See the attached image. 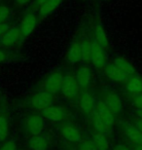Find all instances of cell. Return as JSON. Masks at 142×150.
Instances as JSON below:
<instances>
[{"label":"cell","instance_id":"obj_35","mask_svg":"<svg viewBox=\"0 0 142 150\" xmlns=\"http://www.w3.org/2000/svg\"><path fill=\"white\" fill-rule=\"evenodd\" d=\"M29 1H30V0H16L17 4H19L20 6L25 5V4H26V3H28Z\"/></svg>","mask_w":142,"mask_h":150},{"label":"cell","instance_id":"obj_19","mask_svg":"<svg viewBox=\"0 0 142 150\" xmlns=\"http://www.w3.org/2000/svg\"><path fill=\"white\" fill-rule=\"evenodd\" d=\"M63 0H49L41 7H39V16L41 18H46L49 15L54 13L59 7Z\"/></svg>","mask_w":142,"mask_h":150},{"label":"cell","instance_id":"obj_6","mask_svg":"<svg viewBox=\"0 0 142 150\" xmlns=\"http://www.w3.org/2000/svg\"><path fill=\"white\" fill-rule=\"evenodd\" d=\"M45 123L44 118L42 115H30L26 119V128L32 136H40V134L43 132Z\"/></svg>","mask_w":142,"mask_h":150},{"label":"cell","instance_id":"obj_27","mask_svg":"<svg viewBox=\"0 0 142 150\" xmlns=\"http://www.w3.org/2000/svg\"><path fill=\"white\" fill-rule=\"evenodd\" d=\"M79 150H97V149H96L93 140L87 139L81 142V144L79 146Z\"/></svg>","mask_w":142,"mask_h":150},{"label":"cell","instance_id":"obj_4","mask_svg":"<svg viewBox=\"0 0 142 150\" xmlns=\"http://www.w3.org/2000/svg\"><path fill=\"white\" fill-rule=\"evenodd\" d=\"M90 62L96 68H103L106 65V55L105 50L93 40L92 42V56Z\"/></svg>","mask_w":142,"mask_h":150},{"label":"cell","instance_id":"obj_21","mask_svg":"<svg viewBox=\"0 0 142 150\" xmlns=\"http://www.w3.org/2000/svg\"><path fill=\"white\" fill-rule=\"evenodd\" d=\"M28 146L31 150H47L48 142L41 136H33L29 139Z\"/></svg>","mask_w":142,"mask_h":150},{"label":"cell","instance_id":"obj_11","mask_svg":"<svg viewBox=\"0 0 142 150\" xmlns=\"http://www.w3.org/2000/svg\"><path fill=\"white\" fill-rule=\"evenodd\" d=\"M22 36L20 28H10L9 30L0 37V43L4 47H11L19 41L20 37Z\"/></svg>","mask_w":142,"mask_h":150},{"label":"cell","instance_id":"obj_20","mask_svg":"<svg viewBox=\"0 0 142 150\" xmlns=\"http://www.w3.org/2000/svg\"><path fill=\"white\" fill-rule=\"evenodd\" d=\"M126 88L132 95L142 93V78L140 76L131 77L126 82Z\"/></svg>","mask_w":142,"mask_h":150},{"label":"cell","instance_id":"obj_17","mask_svg":"<svg viewBox=\"0 0 142 150\" xmlns=\"http://www.w3.org/2000/svg\"><path fill=\"white\" fill-rule=\"evenodd\" d=\"M95 41L104 50H107L109 48V39L104 28L100 23L95 26Z\"/></svg>","mask_w":142,"mask_h":150},{"label":"cell","instance_id":"obj_29","mask_svg":"<svg viewBox=\"0 0 142 150\" xmlns=\"http://www.w3.org/2000/svg\"><path fill=\"white\" fill-rule=\"evenodd\" d=\"M132 103H134V105L136 107V108H142V93L134 95Z\"/></svg>","mask_w":142,"mask_h":150},{"label":"cell","instance_id":"obj_36","mask_svg":"<svg viewBox=\"0 0 142 150\" xmlns=\"http://www.w3.org/2000/svg\"><path fill=\"white\" fill-rule=\"evenodd\" d=\"M4 59H5V54L1 49H0V62H4Z\"/></svg>","mask_w":142,"mask_h":150},{"label":"cell","instance_id":"obj_7","mask_svg":"<svg viewBox=\"0 0 142 150\" xmlns=\"http://www.w3.org/2000/svg\"><path fill=\"white\" fill-rule=\"evenodd\" d=\"M41 115L43 118H45L46 120H49V121L59 122V121L64 120L66 113L64 111V109L61 108V107L51 105L42 110Z\"/></svg>","mask_w":142,"mask_h":150},{"label":"cell","instance_id":"obj_38","mask_svg":"<svg viewBox=\"0 0 142 150\" xmlns=\"http://www.w3.org/2000/svg\"><path fill=\"white\" fill-rule=\"evenodd\" d=\"M0 142H1V139H0Z\"/></svg>","mask_w":142,"mask_h":150},{"label":"cell","instance_id":"obj_5","mask_svg":"<svg viewBox=\"0 0 142 150\" xmlns=\"http://www.w3.org/2000/svg\"><path fill=\"white\" fill-rule=\"evenodd\" d=\"M95 111L98 114L99 117H100L102 119V121L106 124L108 128L111 129L113 127V125L115 123V114L108 108V106L105 104L104 101L98 100L97 103H95Z\"/></svg>","mask_w":142,"mask_h":150},{"label":"cell","instance_id":"obj_28","mask_svg":"<svg viewBox=\"0 0 142 150\" xmlns=\"http://www.w3.org/2000/svg\"><path fill=\"white\" fill-rule=\"evenodd\" d=\"M0 150H18L16 142H14V140H8V142H6L0 147Z\"/></svg>","mask_w":142,"mask_h":150},{"label":"cell","instance_id":"obj_33","mask_svg":"<svg viewBox=\"0 0 142 150\" xmlns=\"http://www.w3.org/2000/svg\"><path fill=\"white\" fill-rule=\"evenodd\" d=\"M47 1H49V0H35V4L39 6V7H41L42 5L45 4Z\"/></svg>","mask_w":142,"mask_h":150},{"label":"cell","instance_id":"obj_23","mask_svg":"<svg viewBox=\"0 0 142 150\" xmlns=\"http://www.w3.org/2000/svg\"><path fill=\"white\" fill-rule=\"evenodd\" d=\"M81 53H82V61L85 62H90V56H92V42L87 40L81 41Z\"/></svg>","mask_w":142,"mask_h":150},{"label":"cell","instance_id":"obj_26","mask_svg":"<svg viewBox=\"0 0 142 150\" xmlns=\"http://www.w3.org/2000/svg\"><path fill=\"white\" fill-rule=\"evenodd\" d=\"M11 12L7 6H0V23H7V21L10 19Z\"/></svg>","mask_w":142,"mask_h":150},{"label":"cell","instance_id":"obj_1","mask_svg":"<svg viewBox=\"0 0 142 150\" xmlns=\"http://www.w3.org/2000/svg\"><path fill=\"white\" fill-rule=\"evenodd\" d=\"M31 105L34 107L35 109L38 110H43L46 107H49L53 105L54 103V95L50 94L46 91L40 92L35 94L31 98Z\"/></svg>","mask_w":142,"mask_h":150},{"label":"cell","instance_id":"obj_22","mask_svg":"<svg viewBox=\"0 0 142 150\" xmlns=\"http://www.w3.org/2000/svg\"><path fill=\"white\" fill-rule=\"evenodd\" d=\"M93 142L97 150H109V140L103 133L96 132L93 137Z\"/></svg>","mask_w":142,"mask_h":150},{"label":"cell","instance_id":"obj_18","mask_svg":"<svg viewBox=\"0 0 142 150\" xmlns=\"http://www.w3.org/2000/svg\"><path fill=\"white\" fill-rule=\"evenodd\" d=\"M113 64L116 65L118 68H120L126 75H132L135 72V68L134 64L129 61L128 59L124 58V57H117L114 59Z\"/></svg>","mask_w":142,"mask_h":150},{"label":"cell","instance_id":"obj_9","mask_svg":"<svg viewBox=\"0 0 142 150\" xmlns=\"http://www.w3.org/2000/svg\"><path fill=\"white\" fill-rule=\"evenodd\" d=\"M104 103L108 106V108H109L115 115L120 114L122 112V110H123L122 100H121V98L116 93H113V92L108 93L106 95V97H105Z\"/></svg>","mask_w":142,"mask_h":150},{"label":"cell","instance_id":"obj_30","mask_svg":"<svg viewBox=\"0 0 142 150\" xmlns=\"http://www.w3.org/2000/svg\"><path fill=\"white\" fill-rule=\"evenodd\" d=\"M9 28H10V26L8 23H0V37L3 36L9 30Z\"/></svg>","mask_w":142,"mask_h":150},{"label":"cell","instance_id":"obj_15","mask_svg":"<svg viewBox=\"0 0 142 150\" xmlns=\"http://www.w3.org/2000/svg\"><path fill=\"white\" fill-rule=\"evenodd\" d=\"M75 78L77 80V83L81 88H87L90 85L92 80V72L90 69L87 67H81L77 69Z\"/></svg>","mask_w":142,"mask_h":150},{"label":"cell","instance_id":"obj_32","mask_svg":"<svg viewBox=\"0 0 142 150\" xmlns=\"http://www.w3.org/2000/svg\"><path fill=\"white\" fill-rule=\"evenodd\" d=\"M113 150H129V148L126 147V146L124 144H118L115 146Z\"/></svg>","mask_w":142,"mask_h":150},{"label":"cell","instance_id":"obj_13","mask_svg":"<svg viewBox=\"0 0 142 150\" xmlns=\"http://www.w3.org/2000/svg\"><path fill=\"white\" fill-rule=\"evenodd\" d=\"M66 61L71 64H75L82 61V53H81L80 42H72L66 53Z\"/></svg>","mask_w":142,"mask_h":150},{"label":"cell","instance_id":"obj_3","mask_svg":"<svg viewBox=\"0 0 142 150\" xmlns=\"http://www.w3.org/2000/svg\"><path fill=\"white\" fill-rule=\"evenodd\" d=\"M60 91H61L63 97L68 98V100L76 97L78 91H79V85H78L75 76L71 74L66 75L64 80H63V84Z\"/></svg>","mask_w":142,"mask_h":150},{"label":"cell","instance_id":"obj_2","mask_svg":"<svg viewBox=\"0 0 142 150\" xmlns=\"http://www.w3.org/2000/svg\"><path fill=\"white\" fill-rule=\"evenodd\" d=\"M63 80H64V77H63L62 73L56 71V72L50 74L44 84L45 91L53 95L57 94V92L61 90Z\"/></svg>","mask_w":142,"mask_h":150},{"label":"cell","instance_id":"obj_8","mask_svg":"<svg viewBox=\"0 0 142 150\" xmlns=\"http://www.w3.org/2000/svg\"><path fill=\"white\" fill-rule=\"evenodd\" d=\"M37 25V18L34 14L28 13L26 14L20 23V30L23 36L28 37L32 33L34 30L35 26Z\"/></svg>","mask_w":142,"mask_h":150},{"label":"cell","instance_id":"obj_14","mask_svg":"<svg viewBox=\"0 0 142 150\" xmlns=\"http://www.w3.org/2000/svg\"><path fill=\"white\" fill-rule=\"evenodd\" d=\"M60 133L66 140L70 142H78L81 139V134L79 130L71 124L62 125L61 129H60Z\"/></svg>","mask_w":142,"mask_h":150},{"label":"cell","instance_id":"obj_37","mask_svg":"<svg viewBox=\"0 0 142 150\" xmlns=\"http://www.w3.org/2000/svg\"><path fill=\"white\" fill-rule=\"evenodd\" d=\"M134 150H142V144H138V145H136V147H135Z\"/></svg>","mask_w":142,"mask_h":150},{"label":"cell","instance_id":"obj_24","mask_svg":"<svg viewBox=\"0 0 142 150\" xmlns=\"http://www.w3.org/2000/svg\"><path fill=\"white\" fill-rule=\"evenodd\" d=\"M93 127L95 128L96 132H99V133H107L108 131L110 130L109 128L107 127L106 124L102 121V119L99 117V115L95 111H93Z\"/></svg>","mask_w":142,"mask_h":150},{"label":"cell","instance_id":"obj_34","mask_svg":"<svg viewBox=\"0 0 142 150\" xmlns=\"http://www.w3.org/2000/svg\"><path fill=\"white\" fill-rule=\"evenodd\" d=\"M135 115H136L138 118L142 119V108H136V109H135Z\"/></svg>","mask_w":142,"mask_h":150},{"label":"cell","instance_id":"obj_16","mask_svg":"<svg viewBox=\"0 0 142 150\" xmlns=\"http://www.w3.org/2000/svg\"><path fill=\"white\" fill-rule=\"evenodd\" d=\"M125 134L134 144H142V132H140L134 125H126L124 129Z\"/></svg>","mask_w":142,"mask_h":150},{"label":"cell","instance_id":"obj_12","mask_svg":"<svg viewBox=\"0 0 142 150\" xmlns=\"http://www.w3.org/2000/svg\"><path fill=\"white\" fill-rule=\"evenodd\" d=\"M79 105L84 113L90 114L95 111V103L93 95L89 92H84L81 94L79 98Z\"/></svg>","mask_w":142,"mask_h":150},{"label":"cell","instance_id":"obj_25","mask_svg":"<svg viewBox=\"0 0 142 150\" xmlns=\"http://www.w3.org/2000/svg\"><path fill=\"white\" fill-rule=\"evenodd\" d=\"M9 121L5 116H0V139L4 140L9 136Z\"/></svg>","mask_w":142,"mask_h":150},{"label":"cell","instance_id":"obj_10","mask_svg":"<svg viewBox=\"0 0 142 150\" xmlns=\"http://www.w3.org/2000/svg\"><path fill=\"white\" fill-rule=\"evenodd\" d=\"M104 73L108 79L114 81V82H124V81L126 80V77H128V75H126L114 64H109L105 65Z\"/></svg>","mask_w":142,"mask_h":150},{"label":"cell","instance_id":"obj_31","mask_svg":"<svg viewBox=\"0 0 142 150\" xmlns=\"http://www.w3.org/2000/svg\"><path fill=\"white\" fill-rule=\"evenodd\" d=\"M135 127H136L138 130H139L140 132H142V119L141 118H137L135 119Z\"/></svg>","mask_w":142,"mask_h":150}]
</instances>
